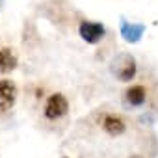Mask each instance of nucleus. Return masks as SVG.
Listing matches in <instances>:
<instances>
[{"instance_id":"nucleus-1","label":"nucleus","mask_w":158,"mask_h":158,"mask_svg":"<svg viewBox=\"0 0 158 158\" xmlns=\"http://www.w3.org/2000/svg\"><path fill=\"white\" fill-rule=\"evenodd\" d=\"M69 114V101L65 99V95L61 93H52L47 97L45 101V108H43V115L48 121H60Z\"/></svg>"},{"instance_id":"nucleus-2","label":"nucleus","mask_w":158,"mask_h":158,"mask_svg":"<svg viewBox=\"0 0 158 158\" xmlns=\"http://www.w3.org/2000/svg\"><path fill=\"white\" fill-rule=\"evenodd\" d=\"M99 127H101L102 132L108 134L110 138H119V136H123V134L127 132V128H128L125 117L119 115V114H112V112L101 115V119H99Z\"/></svg>"},{"instance_id":"nucleus-3","label":"nucleus","mask_w":158,"mask_h":158,"mask_svg":"<svg viewBox=\"0 0 158 158\" xmlns=\"http://www.w3.org/2000/svg\"><path fill=\"white\" fill-rule=\"evenodd\" d=\"M78 34H80V37H82L86 43L95 45V43H99V41L104 37L106 30H104V26H102L101 23L84 21V23H80V26H78Z\"/></svg>"},{"instance_id":"nucleus-4","label":"nucleus","mask_w":158,"mask_h":158,"mask_svg":"<svg viewBox=\"0 0 158 158\" xmlns=\"http://www.w3.org/2000/svg\"><path fill=\"white\" fill-rule=\"evenodd\" d=\"M17 101V86L13 80L2 78L0 80V112H8L10 108H13Z\"/></svg>"},{"instance_id":"nucleus-5","label":"nucleus","mask_w":158,"mask_h":158,"mask_svg":"<svg viewBox=\"0 0 158 158\" xmlns=\"http://www.w3.org/2000/svg\"><path fill=\"white\" fill-rule=\"evenodd\" d=\"M147 88L143 84H134L125 91V104L130 108H139L147 102Z\"/></svg>"},{"instance_id":"nucleus-6","label":"nucleus","mask_w":158,"mask_h":158,"mask_svg":"<svg viewBox=\"0 0 158 158\" xmlns=\"http://www.w3.org/2000/svg\"><path fill=\"white\" fill-rule=\"evenodd\" d=\"M115 76L121 82H130L136 76V60L128 54L121 56L117 61V69H115Z\"/></svg>"},{"instance_id":"nucleus-7","label":"nucleus","mask_w":158,"mask_h":158,"mask_svg":"<svg viewBox=\"0 0 158 158\" xmlns=\"http://www.w3.org/2000/svg\"><path fill=\"white\" fill-rule=\"evenodd\" d=\"M143 32H145V26H143V24L127 23L125 19L121 21V35L125 37V41L136 43V41H139V37L143 35Z\"/></svg>"},{"instance_id":"nucleus-8","label":"nucleus","mask_w":158,"mask_h":158,"mask_svg":"<svg viewBox=\"0 0 158 158\" xmlns=\"http://www.w3.org/2000/svg\"><path fill=\"white\" fill-rule=\"evenodd\" d=\"M17 67V56L11 48L4 47L0 48V73L6 74V73H11L13 69Z\"/></svg>"},{"instance_id":"nucleus-9","label":"nucleus","mask_w":158,"mask_h":158,"mask_svg":"<svg viewBox=\"0 0 158 158\" xmlns=\"http://www.w3.org/2000/svg\"><path fill=\"white\" fill-rule=\"evenodd\" d=\"M63 158H67V156H63Z\"/></svg>"}]
</instances>
